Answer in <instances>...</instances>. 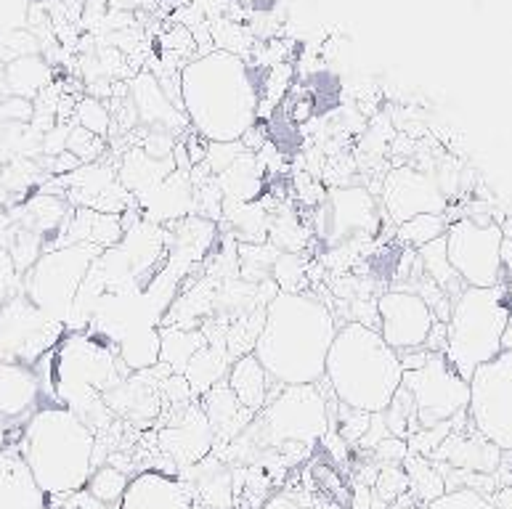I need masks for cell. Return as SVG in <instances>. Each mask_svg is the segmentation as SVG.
Masks as SVG:
<instances>
[{"mask_svg": "<svg viewBox=\"0 0 512 509\" xmlns=\"http://www.w3.org/2000/svg\"><path fill=\"white\" fill-rule=\"evenodd\" d=\"M337 329L335 313L321 297L311 292H276L263 311L253 356L282 388L319 385Z\"/></svg>", "mask_w": 512, "mask_h": 509, "instance_id": "6da1fadb", "label": "cell"}, {"mask_svg": "<svg viewBox=\"0 0 512 509\" xmlns=\"http://www.w3.org/2000/svg\"><path fill=\"white\" fill-rule=\"evenodd\" d=\"M181 112L210 144L242 141L260 117V75L250 61L213 48L181 67Z\"/></svg>", "mask_w": 512, "mask_h": 509, "instance_id": "7a4b0ae2", "label": "cell"}, {"mask_svg": "<svg viewBox=\"0 0 512 509\" xmlns=\"http://www.w3.org/2000/svg\"><path fill=\"white\" fill-rule=\"evenodd\" d=\"M327 433L329 406L319 385H290L268 398L242 435L231 441V454L247 464L282 470L311 454Z\"/></svg>", "mask_w": 512, "mask_h": 509, "instance_id": "3957f363", "label": "cell"}, {"mask_svg": "<svg viewBox=\"0 0 512 509\" xmlns=\"http://www.w3.org/2000/svg\"><path fill=\"white\" fill-rule=\"evenodd\" d=\"M16 449L46 496L69 499L85 491L96 464V430L62 403L30 414Z\"/></svg>", "mask_w": 512, "mask_h": 509, "instance_id": "277c9868", "label": "cell"}, {"mask_svg": "<svg viewBox=\"0 0 512 509\" xmlns=\"http://www.w3.org/2000/svg\"><path fill=\"white\" fill-rule=\"evenodd\" d=\"M324 380L337 403L364 414H383L404 382V366L375 327L348 321L337 329L329 348Z\"/></svg>", "mask_w": 512, "mask_h": 509, "instance_id": "5b68a950", "label": "cell"}, {"mask_svg": "<svg viewBox=\"0 0 512 509\" xmlns=\"http://www.w3.org/2000/svg\"><path fill=\"white\" fill-rule=\"evenodd\" d=\"M130 374L120 358L109 350L104 337L88 332H67L56 345L54 364H51V385L59 403L72 409L85 425L96 430V422L109 414L104 393Z\"/></svg>", "mask_w": 512, "mask_h": 509, "instance_id": "8992f818", "label": "cell"}, {"mask_svg": "<svg viewBox=\"0 0 512 509\" xmlns=\"http://www.w3.org/2000/svg\"><path fill=\"white\" fill-rule=\"evenodd\" d=\"M512 319L510 289L505 284L489 289L465 287L451 300L446 321L444 356L467 382L478 366L502 353V342Z\"/></svg>", "mask_w": 512, "mask_h": 509, "instance_id": "52a82bcc", "label": "cell"}, {"mask_svg": "<svg viewBox=\"0 0 512 509\" xmlns=\"http://www.w3.org/2000/svg\"><path fill=\"white\" fill-rule=\"evenodd\" d=\"M101 252L93 244H62L43 252L38 263L24 274L22 292L64 329L72 327L77 292Z\"/></svg>", "mask_w": 512, "mask_h": 509, "instance_id": "ba28073f", "label": "cell"}, {"mask_svg": "<svg viewBox=\"0 0 512 509\" xmlns=\"http://www.w3.org/2000/svg\"><path fill=\"white\" fill-rule=\"evenodd\" d=\"M467 414L483 441L502 454H512V353L502 350L475 369Z\"/></svg>", "mask_w": 512, "mask_h": 509, "instance_id": "9c48e42d", "label": "cell"}, {"mask_svg": "<svg viewBox=\"0 0 512 509\" xmlns=\"http://www.w3.org/2000/svg\"><path fill=\"white\" fill-rule=\"evenodd\" d=\"M446 258L465 287L489 289L502 284L505 231L494 221L459 218L444 234Z\"/></svg>", "mask_w": 512, "mask_h": 509, "instance_id": "30bf717a", "label": "cell"}, {"mask_svg": "<svg viewBox=\"0 0 512 509\" xmlns=\"http://www.w3.org/2000/svg\"><path fill=\"white\" fill-rule=\"evenodd\" d=\"M401 385L412 396L420 430L451 425L470 403V382L446 361L444 353H433L422 369L404 372Z\"/></svg>", "mask_w": 512, "mask_h": 509, "instance_id": "8fae6325", "label": "cell"}, {"mask_svg": "<svg viewBox=\"0 0 512 509\" xmlns=\"http://www.w3.org/2000/svg\"><path fill=\"white\" fill-rule=\"evenodd\" d=\"M380 231V202L361 186H337L316 207V236L327 250H353Z\"/></svg>", "mask_w": 512, "mask_h": 509, "instance_id": "7c38bea8", "label": "cell"}, {"mask_svg": "<svg viewBox=\"0 0 512 509\" xmlns=\"http://www.w3.org/2000/svg\"><path fill=\"white\" fill-rule=\"evenodd\" d=\"M64 335L67 329L40 311L22 289L0 308V361L35 366Z\"/></svg>", "mask_w": 512, "mask_h": 509, "instance_id": "4fadbf2b", "label": "cell"}, {"mask_svg": "<svg viewBox=\"0 0 512 509\" xmlns=\"http://www.w3.org/2000/svg\"><path fill=\"white\" fill-rule=\"evenodd\" d=\"M375 305L377 321H380L377 332L396 353L428 345L430 332L436 327V316L430 311V305L422 300L420 292L390 289L377 297Z\"/></svg>", "mask_w": 512, "mask_h": 509, "instance_id": "5bb4252c", "label": "cell"}, {"mask_svg": "<svg viewBox=\"0 0 512 509\" xmlns=\"http://www.w3.org/2000/svg\"><path fill=\"white\" fill-rule=\"evenodd\" d=\"M383 210L390 221L404 223L414 215H444L446 194L436 173L417 168H396L383 178L380 194Z\"/></svg>", "mask_w": 512, "mask_h": 509, "instance_id": "9a60e30c", "label": "cell"}, {"mask_svg": "<svg viewBox=\"0 0 512 509\" xmlns=\"http://www.w3.org/2000/svg\"><path fill=\"white\" fill-rule=\"evenodd\" d=\"M215 433L199 403H186L168 427L160 430V449L173 459V467L186 470L213 454Z\"/></svg>", "mask_w": 512, "mask_h": 509, "instance_id": "2e32d148", "label": "cell"}, {"mask_svg": "<svg viewBox=\"0 0 512 509\" xmlns=\"http://www.w3.org/2000/svg\"><path fill=\"white\" fill-rule=\"evenodd\" d=\"M136 199L144 221L154 226H170L189 215H197V186L192 181V173L186 170L170 173L160 186H154L152 191Z\"/></svg>", "mask_w": 512, "mask_h": 509, "instance_id": "e0dca14e", "label": "cell"}, {"mask_svg": "<svg viewBox=\"0 0 512 509\" xmlns=\"http://www.w3.org/2000/svg\"><path fill=\"white\" fill-rule=\"evenodd\" d=\"M117 509H199L192 488L178 475L160 470L138 472Z\"/></svg>", "mask_w": 512, "mask_h": 509, "instance_id": "ac0fdd59", "label": "cell"}, {"mask_svg": "<svg viewBox=\"0 0 512 509\" xmlns=\"http://www.w3.org/2000/svg\"><path fill=\"white\" fill-rule=\"evenodd\" d=\"M125 101L130 109L136 112V120L141 125H149L152 130H168V133H178V130L189 128V120L181 109H173V101L160 85L157 75L152 69H141L133 83L128 88Z\"/></svg>", "mask_w": 512, "mask_h": 509, "instance_id": "d6986e66", "label": "cell"}, {"mask_svg": "<svg viewBox=\"0 0 512 509\" xmlns=\"http://www.w3.org/2000/svg\"><path fill=\"white\" fill-rule=\"evenodd\" d=\"M64 183L72 189L69 199L85 210L123 215L130 205L128 191L123 189L120 178H115L112 170L99 168V165H88V168L80 165L69 178H64Z\"/></svg>", "mask_w": 512, "mask_h": 509, "instance_id": "ffe728a7", "label": "cell"}, {"mask_svg": "<svg viewBox=\"0 0 512 509\" xmlns=\"http://www.w3.org/2000/svg\"><path fill=\"white\" fill-rule=\"evenodd\" d=\"M178 478L192 488L199 509H234L237 504V483H234V467L223 456L210 454L194 467L181 470Z\"/></svg>", "mask_w": 512, "mask_h": 509, "instance_id": "44dd1931", "label": "cell"}, {"mask_svg": "<svg viewBox=\"0 0 512 509\" xmlns=\"http://www.w3.org/2000/svg\"><path fill=\"white\" fill-rule=\"evenodd\" d=\"M0 509H48V496L16 446L0 451Z\"/></svg>", "mask_w": 512, "mask_h": 509, "instance_id": "7402d4cb", "label": "cell"}, {"mask_svg": "<svg viewBox=\"0 0 512 509\" xmlns=\"http://www.w3.org/2000/svg\"><path fill=\"white\" fill-rule=\"evenodd\" d=\"M40 398V374L35 366L0 361V417L19 419L35 414Z\"/></svg>", "mask_w": 512, "mask_h": 509, "instance_id": "603a6c76", "label": "cell"}, {"mask_svg": "<svg viewBox=\"0 0 512 509\" xmlns=\"http://www.w3.org/2000/svg\"><path fill=\"white\" fill-rule=\"evenodd\" d=\"M202 411H205L207 422L213 427L215 441H226L231 443L237 435H242L250 422H253V411H247L242 403L237 401V396L231 393L229 382L221 380L218 385L207 390L202 396Z\"/></svg>", "mask_w": 512, "mask_h": 509, "instance_id": "cb8c5ba5", "label": "cell"}, {"mask_svg": "<svg viewBox=\"0 0 512 509\" xmlns=\"http://www.w3.org/2000/svg\"><path fill=\"white\" fill-rule=\"evenodd\" d=\"M104 403L109 411H117L141 430L160 414V393L152 385L141 382V374H130L128 380L117 382L115 388L104 393Z\"/></svg>", "mask_w": 512, "mask_h": 509, "instance_id": "d4e9b609", "label": "cell"}, {"mask_svg": "<svg viewBox=\"0 0 512 509\" xmlns=\"http://www.w3.org/2000/svg\"><path fill=\"white\" fill-rule=\"evenodd\" d=\"M226 382H229L231 393L237 396V401L242 403L247 411L258 414V411L268 403V398H271L268 385L274 380L268 377V372L263 369V364H260L253 353H245V356H239L237 361L229 366Z\"/></svg>", "mask_w": 512, "mask_h": 509, "instance_id": "484cf974", "label": "cell"}, {"mask_svg": "<svg viewBox=\"0 0 512 509\" xmlns=\"http://www.w3.org/2000/svg\"><path fill=\"white\" fill-rule=\"evenodd\" d=\"M64 236H69L67 244H93L99 250H109V247L120 244V239L125 236V228L120 215L96 213V210L77 207V213L72 215Z\"/></svg>", "mask_w": 512, "mask_h": 509, "instance_id": "4316f807", "label": "cell"}, {"mask_svg": "<svg viewBox=\"0 0 512 509\" xmlns=\"http://www.w3.org/2000/svg\"><path fill=\"white\" fill-rule=\"evenodd\" d=\"M170 173H176V157H168V160H154L149 154L138 146V149H130L125 152L123 165H120V183L128 194H146L152 191L154 186H160Z\"/></svg>", "mask_w": 512, "mask_h": 509, "instance_id": "83f0119b", "label": "cell"}, {"mask_svg": "<svg viewBox=\"0 0 512 509\" xmlns=\"http://www.w3.org/2000/svg\"><path fill=\"white\" fill-rule=\"evenodd\" d=\"M263 175H266V168L260 165L258 154L245 149L221 175H215V183L221 186L226 199L258 202V197L263 194Z\"/></svg>", "mask_w": 512, "mask_h": 509, "instance_id": "f1b7e54d", "label": "cell"}, {"mask_svg": "<svg viewBox=\"0 0 512 509\" xmlns=\"http://www.w3.org/2000/svg\"><path fill=\"white\" fill-rule=\"evenodd\" d=\"M3 83H6L8 91L14 93V99L32 101L51 88V64L40 54L8 61L6 69H3Z\"/></svg>", "mask_w": 512, "mask_h": 509, "instance_id": "f546056e", "label": "cell"}, {"mask_svg": "<svg viewBox=\"0 0 512 509\" xmlns=\"http://www.w3.org/2000/svg\"><path fill=\"white\" fill-rule=\"evenodd\" d=\"M162 337L160 327L136 329L117 342V358L130 374H144L160 364Z\"/></svg>", "mask_w": 512, "mask_h": 509, "instance_id": "4dcf8cb0", "label": "cell"}, {"mask_svg": "<svg viewBox=\"0 0 512 509\" xmlns=\"http://www.w3.org/2000/svg\"><path fill=\"white\" fill-rule=\"evenodd\" d=\"M223 215L231 223L239 244H266L271 213L260 202H234L223 199Z\"/></svg>", "mask_w": 512, "mask_h": 509, "instance_id": "1f68e13d", "label": "cell"}, {"mask_svg": "<svg viewBox=\"0 0 512 509\" xmlns=\"http://www.w3.org/2000/svg\"><path fill=\"white\" fill-rule=\"evenodd\" d=\"M499 454L502 451L494 449L491 443H486L481 438V443L475 446L470 441H459V438H449L436 449V454L430 459H449V464L454 467H462V470H475V472H494V467L499 464Z\"/></svg>", "mask_w": 512, "mask_h": 509, "instance_id": "d6a6232c", "label": "cell"}, {"mask_svg": "<svg viewBox=\"0 0 512 509\" xmlns=\"http://www.w3.org/2000/svg\"><path fill=\"white\" fill-rule=\"evenodd\" d=\"M162 337V356L160 364H165L173 374H184L189 361L197 356L199 350L205 348L207 337L202 332H194V329L184 327H160Z\"/></svg>", "mask_w": 512, "mask_h": 509, "instance_id": "836d02e7", "label": "cell"}, {"mask_svg": "<svg viewBox=\"0 0 512 509\" xmlns=\"http://www.w3.org/2000/svg\"><path fill=\"white\" fill-rule=\"evenodd\" d=\"M401 467H404L406 475H409V488H412L414 496H417L422 504L436 502L438 496L446 494L444 475L438 470H433V464H430L425 456L409 451V456L401 462Z\"/></svg>", "mask_w": 512, "mask_h": 509, "instance_id": "e575fe53", "label": "cell"}, {"mask_svg": "<svg viewBox=\"0 0 512 509\" xmlns=\"http://www.w3.org/2000/svg\"><path fill=\"white\" fill-rule=\"evenodd\" d=\"M223 369H226V364H223V353L221 350H215L213 345L207 342L205 348L199 350L197 356L189 361L184 377L186 382H189L192 393H202V396H205L207 390L221 382Z\"/></svg>", "mask_w": 512, "mask_h": 509, "instance_id": "d590c367", "label": "cell"}, {"mask_svg": "<svg viewBox=\"0 0 512 509\" xmlns=\"http://www.w3.org/2000/svg\"><path fill=\"white\" fill-rule=\"evenodd\" d=\"M449 221L446 215H414L409 221L398 223L396 226V239L404 247H414V250H422L425 244L436 242L446 234Z\"/></svg>", "mask_w": 512, "mask_h": 509, "instance_id": "8d00e7d4", "label": "cell"}, {"mask_svg": "<svg viewBox=\"0 0 512 509\" xmlns=\"http://www.w3.org/2000/svg\"><path fill=\"white\" fill-rule=\"evenodd\" d=\"M128 483L130 478L123 470H117L112 464H101V467L93 470L85 491H88V496H93L96 502L107 504V507H120L125 491H128Z\"/></svg>", "mask_w": 512, "mask_h": 509, "instance_id": "74e56055", "label": "cell"}, {"mask_svg": "<svg viewBox=\"0 0 512 509\" xmlns=\"http://www.w3.org/2000/svg\"><path fill=\"white\" fill-rule=\"evenodd\" d=\"M383 422L388 427V433L393 438H401V441H409L420 427H417V411H414V401L409 396V390L401 385L398 393L393 396V401L388 403V409L383 411Z\"/></svg>", "mask_w": 512, "mask_h": 509, "instance_id": "f35d334b", "label": "cell"}, {"mask_svg": "<svg viewBox=\"0 0 512 509\" xmlns=\"http://www.w3.org/2000/svg\"><path fill=\"white\" fill-rule=\"evenodd\" d=\"M271 282L279 292H308V268L300 260L298 252H279V258L271 266Z\"/></svg>", "mask_w": 512, "mask_h": 509, "instance_id": "ab89813d", "label": "cell"}, {"mask_svg": "<svg viewBox=\"0 0 512 509\" xmlns=\"http://www.w3.org/2000/svg\"><path fill=\"white\" fill-rule=\"evenodd\" d=\"M417 258H420V263L425 266V276L433 279L436 287H441L444 292L451 289V279H459V276L454 274V268L449 266V258H446L444 236L436 239V242L425 244L422 250H417ZM459 282H462V279H459Z\"/></svg>", "mask_w": 512, "mask_h": 509, "instance_id": "60d3db41", "label": "cell"}, {"mask_svg": "<svg viewBox=\"0 0 512 509\" xmlns=\"http://www.w3.org/2000/svg\"><path fill=\"white\" fill-rule=\"evenodd\" d=\"M268 244H274L279 252H298L306 247V231L298 223V218L292 213L271 218V228H268Z\"/></svg>", "mask_w": 512, "mask_h": 509, "instance_id": "b9f144b4", "label": "cell"}, {"mask_svg": "<svg viewBox=\"0 0 512 509\" xmlns=\"http://www.w3.org/2000/svg\"><path fill=\"white\" fill-rule=\"evenodd\" d=\"M422 509H499L497 502L486 496L478 488L457 486L446 488L444 496H438L436 502L422 504Z\"/></svg>", "mask_w": 512, "mask_h": 509, "instance_id": "7bdbcfd3", "label": "cell"}, {"mask_svg": "<svg viewBox=\"0 0 512 509\" xmlns=\"http://www.w3.org/2000/svg\"><path fill=\"white\" fill-rule=\"evenodd\" d=\"M409 491V475L401 464H383V470L377 472L375 480V499L383 504L396 502Z\"/></svg>", "mask_w": 512, "mask_h": 509, "instance_id": "ee69618b", "label": "cell"}, {"mask_svg": "<svg viewBox=\"0 0 512 509\" xmlns=\"http://www.w3.org/2000/svg\"><path fill=\"white\" fill-rule=\"evenodd\" d=\"M75 109H77V125H80V128H85L88 133H93V136H99V138L107 133L109 122H112V114H109V109L104 107V101L88 96V99L77 101Z\"/></svg>", "mask_w": 512, "mask_h": 509, "instance_id": "f6af8a7d", "label": "cell"}, {"mask_svg": "<svg viewBox=\"0 0 512 509\" xmlns=\"http://www.w3.org/2000/svg\"><path fill=\"white\" fill-rule=\"evenodd\" d=\"M101 146H104V141H101L99 136H93V133H88L85 128H80L77 125L75 130H69V138H67V152L75 154L77 160L80 162H93L96 157H99Z\"/></svg>", "mask_w": 512, "mask_h": 509, "instance_id": "bcb514c9", "label": "cell"}, {"mask_svg": "<svg viewBox=\"0 0 512 509\" xmlns=\"http://www.w3.org/2000/svg\"><path fill=\"white\" fill-rule=\"evenodd\" d=\"M340 406V438H345L348 443L364 441L369 425H372V414H364V411L348 409L343 403Z\"/></svg>", "mask_w": 512, "mask_h": 509, "instance_id": "7dc6e473", "label": "cell"}, {"mask_svg": "<svg viewBox=\"0 0 512 509\" xmlns=\"http://www.w3.org/2000/svg\"><path fill=\"white\" fill-rule=\"evenodd\" d=\"M19 271L14 266V258L11 252L0 244V308L11 300V297L19 292Z\"/></svg>", "mask_w": 512, "mask_h": 509, "instance_id": "c3c4849f", "label": "cell"}, {"mask_svg": "<svg viewBox=\"0 0 512 509\" xmlns=\"http://www.w3.org/2000/svg\"><path fill=\"white\" fill-rule=\"evenodd\" d=\"M32 0H0V30H19L27 27Z\"/></svg>", "mask_w": 512, "mask_h": 509, "instance_id": "681fc988", "label": "cell"}, {"mask_svg": "<svg viewBox=\"0 0 512 509\" xmlns=\"http://www.w3.org/2000/svg\"><path fill=\"white\" fill-rule=\"evenodd\" d=\"M260 509H321V507H316V504L311 502V499H306V496H300L295 494V491H287V488H284V491H276V494L268 496Z\"/></svg>", "mask_w": 512, "mask_h": 509, "instance_id": "f907efd6", "label": "cell"}, {"mask_svg": "<svg viewBox=\"0 0 512 509\" xmlns=\"http://www.w3.org/2000/svg\"><path fill=\"white\" fill-rule=\"evenodd\" d=\"M375 456L385 464H401L409 456V443L401 441V438H393L388 435L385 441H380L375 446Z\"/></svg>", "mask_w": 512, "mask_h": 509, "instance_id": "816d5d0a", "label": "cell"}, {"mask_svg": "<svg viewBox=\"0 0 512 509\" xmlns=\"http://www.w3.org/2000/svg\"><path fill=\"white\" fill-rule=\"evenodd\" d=\"M64 509H112V507L96 502L93 496H88V491H77L75 496H69L67 507Z\"/></svg>", "mask_w": 512, "mask_h": 509, "instance_id": "f5cc1de1", "label": "cell"}, {"mask_svg": "<svg viewBox=\"0 0 512 509\" xmlns=\"http://www.w3.org/2000/svg\"><path fill=\"white\" fill-rule=\"evenodd\" d=\"M372 504H375V494H372V491H369L367 486L356 488V494H353L351 509H372Z\"/></svg>", "mask_w": 512, "mask_h": 509, "instance_id": "db71d44e", "label": "cell"}, {"mask_svg": "<svg viewBox=\"0 0 512 509\" xmlns=\"http://www.w3.org/2000/svg\"><path fill=\"white\" fill-rule=\"evenodd\" d=\"M8 449V427H6V419L0 417V451Z\"/></svg>", "mask_w": 512, "mask_h": 509, "instance_id": "11a10c76", "label": "cell"}, {"mask_svg": "<svg viewBox=\"0 0 512 509\" xmlns=\"http://www.w3.org/2000/svg\"><path fill=\"white\" fill-rule=\"evenodd\" d=\"M507 289H510V300H512V284H510V287H507Z\"/></svg>", "mask_w": 512, "mask_h": 509, "instance_id": "9f6ffc18", "label": "cell"}]
</instances>
